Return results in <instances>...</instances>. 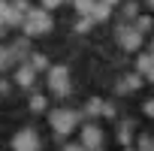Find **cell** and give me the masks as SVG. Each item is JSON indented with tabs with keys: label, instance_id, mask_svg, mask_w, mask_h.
Here are the masks:
<instances>
[{
	"label": "cell",
	"instance_id": "cell-5",
	"mask_svg": "<svg viewBox=\"0 0 154 151\" xmlns=\"http://www.w3.org/2000/svg\"><path fill=\"white\" fill-rule=\"evenodd\" d=\"M115 36H118L121 48H127V51H139V48H142V33H139L136 27H130V24L118 27V30H115Z\"/></svg>",
	"mask_w": 154,
	"mask_h": 151
},
{
	"label": "cell",
	"instance_id": "cell-17",
	"mask_svg": "<svg viewBox=\"0 0 154 151\" xmlns=\"http://www.w3.org/2000/svg\"><path fill=\"white\" fill-rule=\"evenodd\" d=\"M33 66H42V69H45V66H48V57H45V54H33Z\"/></svg>",
	"mask_w": 154,
	"mask_h": 151
},
{
	"label": "cell",
	"instance_id": "cell-20",
	"mask_svg": "<svg viewBox=\"0 0 154 151\" xmlns=\"http://www.w3.org/2000/svg\"><path fill=\"white\" fill-rule=\"evenodd\" d=\"M63 151H85V145H66Z\"/></svg>",
	"mask_w": 154,
	"mask_h": 151
},
{
	"label": "cell",
	"instance_id": "cell-8",
	"mask_svg": "<svg viewBox=\"0 0 154 151\" xmlns=\"http://www.w3.org/2000/svg\"><path fill=\"white\" fill-rule=\"evenodd\" d=\"M136 72H145L148 79L154 82V57L151 54H139L136 57Z\"/></svg>",
	"mask_w": 154,
	"mask_h": 151
},
{
	"label": "cell",
	"instance_id": "cell-23",
	"mask_svg": "<svg viewBox=\"0 0 154 151\" xmlns=\"http://www.w3.org/2000/svg\"><path fill=\"white\" fill-rule=\"evenodd\" d=\"M148 54H151V57H154V42H151V51H148Z\"/></svg>",
	"mask_w": 154,
	"mask_h": 151
},
{
	"label": "cell",
	"instance_id": "cell-9",
	"mask_svg": "<svg viewBox=\"0 0 154 151\" xmlns=\"http://www.w3.org/2000/svg\"><path fill=\"white\" fill-rule=\"evenodd\" d=\"M15 82H18L21 88H30V85H33V66H18Z\"/></svg>",
	"mask_w": 154,
	"mask_h": 151
},
{
	"label": "cell",
	"instance_id": "cell-2",
	"mask_svg": "<svg viewBox=\"0 0 154 151\" xmlns=\"http://www.w3.org/2000/svg\"><path fill=\"white\" fill-rule=\"evenodd\" d=\"M48 121H51L54 133H69L75 127V121H79V115L69 112V109H54V112H48Z\"/></svg>",
	"mask_w": 154,
	"mask_h": 151
},
{
	"label": "cell",
	"instance_id": "cell-24",
	"mask_svg": "<svg viewBox=\"0 0 154 151\" xmlns=\"http://www.w3.org/2000/svg\"><path fill=\"white\" fill-rule=\"evenodd\" d=\"M148 3H151V6H154V0H148Z\"/></svg>",
	"mask_w": 154,
	"mask_h": 151
},
{
	"label": "cell",
	"instance_id": "cell-7",
	"mask_svg": "<svg viewBox=\"0 0 154 151\" xmlns=\"http://www.w3.org/2000/svg\"><path fill=\"white\" fill-rule=\"evenodd\" d=\"M18 9L12 6V3H6V0H0V27H9V24H21L18 21Z\"/></svg>",
	"mask_w": 154,
	"mask_h": 151
},
{
	"label": "cell",
	"instance_id": "cell-15",
	"mask_svg": "<svg viewBox=\"0 0 154 151\" xmlns=\"http://www.w3.org/2000/svg\"><path fill=\"white\" fill-rule=\"evenodd\" d=\"M139 151H154V139L151 136H139Z\"/></svg>",
	"mask_w": 154,
	"mask_h": 151
},
{
	"label": "cell",
	"instance_id": "cell-11",
	"mask_svg": "<svg viewBox=\"0 0 154 151\" xmlns=\"http://www.w3.org/2000/svg\"><path fill=\"white\" fill-rule=\"evenodd\" d=\"M91 18H94V21H103V18H109V3H103V0H97V6H94Z\"/></svg>",
	"mask_w": 154,
	"mask_h": 151
},
{
	"label": "cell",
	"instance_id": "cell-14",
	"mask_svg": "<svg viewBox=\"0 0 154 151\" xmlns=\"http://www.w3.org/2000/svg\"><path fill=\"white\" fill-rule=\"evenodd\" d=\"M91 24H94V18H91V15H82L79 24H75V30H82V33H85V30H91Z\"/></svg>",
	"mask_w": 154,
	"mask_h": 151
},
{
	"label": "cell",
	"instance_id": "cell-18",
	"mask_svg": "<svg viewBox=\"0 0 154 151\" xmlns=\"http://www.w3.org/2000/svg\"><path fill=\"white\" fill-rule=\"evenodd\" d=\"M63 3V0H42V9L48 12V9H54V6H60Z\"/></svg>",
	"mask_w": 154,
	"mask_h": 151
},
{
	"label": "cell",
	"instance_id": "cell-25",
	"mask_svg": "<svg viewBox=\"0 0 154 151\" xmlns=\"http://www.w3.org/2000/svg\"><path fill=\"white\" fill-rule=\"evenodd\" d=\"M124 151H133V148H124Z\"/></svg>",
	"mask_w": 154,
	"mask_h": 151
},
{
	"label": "cell",
	"instance_id": "cell-10",
	"mask_svg": "<svg viewBox=\"0 0 154 151\" xmlns=\"http://www.w3.org/2000/svg\"><path fill=\"white\" fill-rule=\"evenodd\" d=\"M72 6H75V12H79V15H91L94 6H97V0H72Z\"/></svg>",
	"mask_w": 154,
	"mask_h": 151
},
{
	"label": "cell",
	"instance_id": "cell-1",
	"mask_svg": "<svg viewBox=\"0 0 154 151\" xmlns=\"http://www.w3.org/2000/svg\"><path fill=\"white\" fill-rule=\"evenodd\" d=\"M21 27H24L27 36H42V33L51 30V15L45 9H27L24 18H21Z\"/></svg>",
	"mask_w": 154,
	"mask_h": 151
},
{
	"label": "cell",
	"instance_id": "cell-3",
	"mask_svg": "<svg viewBox=\"0 0 154 151\" xmlns=\"http://www.w3.org/2000/svg\"><path fill=\"white\" fill-rule=\"evenodd\" d=\"M48 88H51V94L66 97V91H69V69L66 66H51L48 69Z\"/></svg>",
	"mask_w": 154,
	"mask_h": 151
},
{
	"label": "cell",
	"instance_id": "cell-21",
	"mask_svg": "<svg viewBox=\"0 0 154 151\" xmlns=\"http://www.w3.org/2000/svg\"><path fill=\"white\" fill-rule=\"evenodd\" d=\"M85 151H103V145H97V148H85Z\"/></svg>",
	"mask_w": 154,
	"mask_h": 151
},
{
	"label": "cell",
	"instance_id": "cell-12",
	"mask_svg": "<svg viewBox=\"0 0 154 151\" xmlns=\"http://www.w3.org/2000/svg\"><path fill=\"white\" fill-rule=\"evenodd\" d=\"M133 27H136V30H139V33H145V30H151V27H154V21H151V18H148V15H142V18H139V21H136V24H133Z\"/></svg>",
	"mask_w": 154,
	"mask_h": 151
},
{
	"label": "cell",
	"instance_id": "cell-13",
	"mask_svg": "<svg viewBox=\"0 0 154 151\" xmlns=\"http://www.w3.org/2000/svg\"><path fill=\"white\" fill-rule=\"evenodd\" d=\"M30 109H33V112H42V109H45V97H42V94H33V97H30Z\"/></svg>",
	"mask_w": 154,
	"mask_h": 151
},
{
	"label": "cell",
	"instance_id": "cell-22",
	"mask_svg": "<svg viewBox=\"0 0 154 151\" xmlns=\"http://www.w3.org/2000/svg\"><path fill=\"white\" fill-rule=\"evenodd\" d=\"M103 3H109V6H115V3H118V0H103Z\"/></svg>",
	"mask_w": 154,
	"mask_h": 151
},
{
	"label": "cell",
	"instance_id": "cell-16",
	"mask_svg": "<svg viewBox=\"0 0 154 151\" xmlns=\"http://www.w3.org/2000/svg\"><path fill=\"white\" fill-rule=\"evenodd\" d=\"M97 112H103V100H97V97H94V100L88 103V115H97Z\"/></svg>",
	"mask_w": 154,
	"mask_h": 151
},
{
	"label": "cell",
	"instance_id": "cell-19",
	"mask_svg": "<svg viewBox=\"0 0 154 151\" xmlns=\"http://www.w3.org/2000/svg\"><path fill=\"white\" fill-rule=\"evenodd\" d=\"M145 115H151V118H154V100H148V103H145Z\"/></svg>",
	"mask_w": 154,
	"mask_h": 151
},
{
	"label": "cell",
	"instance_id": "cell-4",
	"mask_svg": "<svg viewBox=\"0 0 154 151\" xmlns=\"http://www.w3.org/2000/svg\"><path fill=\"white\" fill-rule=\"evenodd\" d=\"M12 151H39V136H36V130H30V127L18 130V133L12 136Z\"/></svg>",
	"mask_w": 154,
	"mask_h": 151
},
{
	"label": "cell",
	"instance_id": "cell-6",
	"mask_svg": "<svg viewBox=\"0 0 154 151\" xmlns=\"http://www.w3.org/2000/svg\"><path fill=\"white\" fill-rule=\"evenodd\" d=\"M82 145H85V148L103 145V130H100L97 124H85V130H82Z\"/></svg>",
	"mask_w": 154,
	"mask_h": 151
}]
</instances>
